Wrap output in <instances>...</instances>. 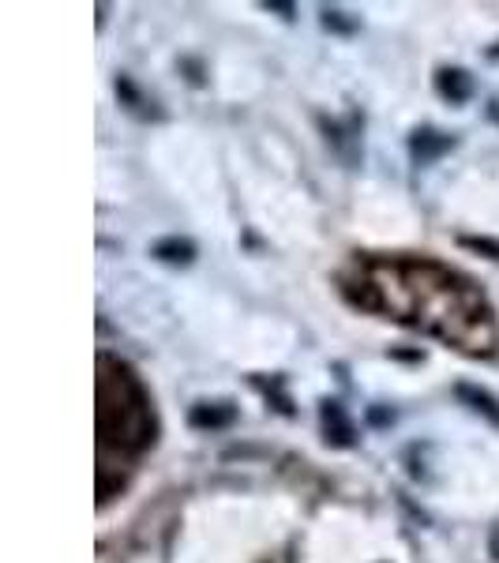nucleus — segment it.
I'll return each mask as SVG.
<instances>
[{
	"label": "nucleus",
	"mask_w": 499,
	"mask_h": 563,
	"mask_svg": "<svg viewBox=\"0 0 499 563\" xmlns=\"http://www.w3.org/2000/svg\"><path fill=\"white\" fill-rule=\"evenodd\" d=\"M376 267L387 282H395V289H402V301L391 305L398 320L424 327L429 334H440L443 342L466 353H492V312L469 289V282L432 263H376Z\"/></svg>",
	"instance_id": "obj_1"
},
{
	"label": "nucleus",
	"mask_w": 499,
	"mask_h": 563,
	"mask_svg": "<svg viewBox=\"0 0 499 563\" xmlns=\"http://www.w3.org/2000/svg\"><path fill=\"white\" fill-rule=\"evenodd\" d=\"M98 435L102 451L113 443L121 451H143L154 440V417L147 395L121 361H98Z\"/></svg>",
	"instance_id": "obj_2"
},
{
	"label": "nucleus",
	"mask_w": 499,
	"mask_h": 563,
	"mask_svg": "<svg viewBox=\"0 0 499 563\" xmlns=\"http://www.w3.org/2000/svg\"><path fill=\"white\" fill-rule=\"evenodd\" d=\"M440 90H443L447 98H455V102H462V98L469 95L466 71H443V76H440Z\"/></svg>",
	"instance_id": "obj_3"
},
{
	"label": "nucleus",
	"mask_w": 499,
	"mask_h": 563,
	"mask_svg": "<svg viewBox=\"0 0 499 563\" xmlns=\"http://www.w3.org/2000/svg\"><path fill=\"white\" fill-rule=\"evenodd\" d=\"M154 252H158L162 260H180V263H185V260H192L196 249H192V241H162Z\"/></svg>",
	"instance_id": "obj_4"
},
{
	"label": "nucleus",
	"mask_w": 499,
	"mask_h": 563,
	"mask_svg": "<svg viewBox=\"0 0 499 563\" xmlns=\"http://www.w3.org/2000/svg\"><path fill=\"white\" fill-rule=\"evenodd\" d=\"M458 395H462V398H469V402H474L477 410H485V413L499 424V410H496V402H492L488 395H480V390H474V387H458Z\"/></svg>",
	"instance_id": "obj_5"
}]
</instances>
